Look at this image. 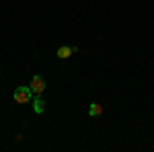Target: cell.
Instances as JSON below:
<instances>
[{
  "label": "cell",
  "mask_w": 154,
  "mask_h": 152,
  "mask_svg": "<svg viewBox=\"0 0 154 152\" xmlns=\"http://www.w3.org/2000/svg\"><path fill=\"white\" fill-rule=\"evenodd\" d=\"M31 91H33V95H41L43 91H45V80H43V76H39V74H35L33 78H31Z\"/></svg>",
  "instance_id": "7a4b0ae2"
},
{
  "label": "cell",
  "mask_w": 154,
  "mask_h": 152,
  "mask_svg": "<svg viewBox=\"0 0 154 152\" xmlns=\"http://www.w3.org/2000/svg\"><path fill=\"white\" fill-rule=\"evenodd\" d=\"M33 111L35 113H43L45 111V101L41 99V95H37L35 99H33Z\"/></svg>",
  "instance_id": "277c9868"
},
{
  "label": "cell",
  "mask_w": 154,
  "mask_h": 152,
  "mask_svg": "<svg viewBox=\"0 0 154 152\" xmlns=\"http://www.w3.org/2000/svg\"><path fill=\"white\" fill-rule=\"evenodd\" d=\"M103 113V107L99 105V103H91V107H88V115L91 117H97Z\"/></svg>",
  "instance_id": "5b68a950"
},
{
  "label": "cell",
  "mask_w": 154,
  "mask_h": 152,
  "mask_svg": "<svg viewBox=\"0 0 154 152\" xmlns=\"http://www.w3.org/2000/svg\"><path fill=\"white\" fill-rule=\"evenodd\" d=\"M74 51H76V47H70V45H62L58 49V51H56V56H58L60 60H66V58H70L72 54H74Z\"/></svg>",
  "instance_id": "3957f363"
},
{
  "label": "cell",
  "mask_w": 154,
  "mask_h": 152,
  "mask_svg": "<svg viewBox=\"0 0 154 152\" xmlns=\"http://www.w3.org/2000/svg\"><path fill=\"white\" fill-rule=\"evenodd\" d=\"M31 97H33L31 86H17V88H14V101H17V103H21V105L29 103V101H31Z\"/></svg>",
  "instance_id": "6da1fadb"
}]
</instances>
